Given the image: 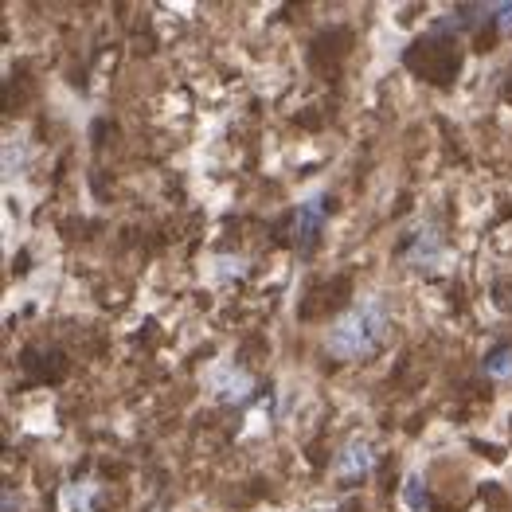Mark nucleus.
Wrapping results in <instances>:
<instances>
[{
	"instance_id": "423d86ee",
	"label": "nucleus",
	"mask_w": 512,
	"mask_h": 512,
	"mask_svg": "<svg viewBox=\"0 0 512 512\" xmlns=\"http://www.w3.org/2000/svg\"><path fill=\"white\" fill-rule=\"evenodd\" d=\"M403 505H407V509L411 512H427V481H423V477H419V473H411V477H407V485H403Z\"/></svg>"
},
{
	"instance_id": "7ed1b4c3",
	"label": "nucleus",
	"mask_w": 512,
	"mask_h": 512,
	"mask_svg": "<svg viewBox=\"0 0 512 512\" xmlns=\"http://www.w3.org/2000/svg\"><path fill=\"white\" fill-rule=\"evenodd\" d=\"M321 223H325V196H313L294 208V243L301 255H309L313 243L321 239Z\"/></svg>"
},
{
	"instance_id": "20e7f679",
	"label": "nucleus",
	"mask_w": 512,
	"mask_h": 512,
	"mask_svg": "<svg viewBox=\"0 0 512 512\" xmlns=\"http://www.w3.org/2000/svg\"><path fill=\"white\" fill-rule=\"evenodd\" d=\"M438 258H442V239H438V231H434V227H419L407 262H411V266H430V262H438Z\"/></svg>"
},
{
	"instance_id": "0eeeda50",
	"label": "nucleus",
	"mask_w": 512,
	"mask_h": 512,
	"mask_svg": "<svg viewBox=\"0 0 512 512\" xmlns=\"http://www.w3.org/2000/svg\"><path fill=\"white\" fill-rule=\"evenodd\" d=\"M485 372H493V376H509L512 372V348H497V352L485 360Z\"/></svg>"
},
{
	"instance_id": "1a4fd4ad",
	"label": "nucleus",
	"mask_w": 512,
	"mask_h": 512,
	"mask_svg": "<svg viewBox=\"0 0 512 512\" xmlns=\"http://www.w3.org/2000/svg\"><path fill=\"white\" fill-rule=\"evenodd\" d=\"M317 512H329V509H317Z\"/></svg>"
},
{
	"instance_id": "f03ea898",
	"label": "nucleus",
	"mask_w": 512,
	"mask_h": 512,
	"mask_svg": "<svg viewBox=\"0 0 512 512\" xmlns=\"http://www.w3.org/2000/svg\"><path fill=\"white\" fill-rule=\"evenodd\" d=\"M372 466H376V450L364 438H352V442H344L341 454L333 458V477L337 481H364L372 473Z\"/></svg>"
},
{
	"instance_id": "39448f33",
	"label": "nucleus",
	"mask_w": 512,
	"mask_h": 512,
	"mask_svg": "<svg viewBox=\"0 0 512 512\" xmlns=\"http://www.w3.org/2000/svg\"><path fill=\"white\" fill-rule=\"evenodd\" d=\"M219 395L227 399V403H239V399H247L251 395V387H255V380L247 376V372H239V368H223L219 372Z\"/></svg>"
},
{
	"instance_id": "6e6552de",
	"label": "nucleus",
	"mask_w": 512,
	"mask_h": 512,
	"mask_svg": "<svg viewBox=\"0 0 512 512\" xmlns=\"http://www.w3.org/2000/svg\"><path fill=\"white\" fill-rule=\"evenodd\" d=\"M489 16H493L501 28H512V4H489Z\"/></svg>"
},
{
	"instance_id": "f257e3e1",
	"label": "nucleus",
	"mask_w": 512,
	"mask_h": 512,
	"mask_svg": "<svg viewBox=\"0 0 512 512\" xmlns=\"http://www.w3.org/2000/svg\"><path fill=\"white\" fill-rule=\"evenodd\" d=\"M391 337V305L380 298L356 301L341 321H333V329L325 333V352L344 364H360L372 360Z\"/></svg>"
}]
</instances>
